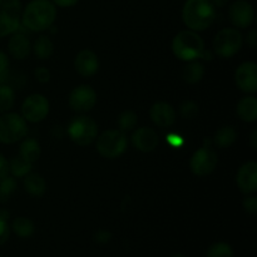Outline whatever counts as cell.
<instances>
[{
  "label": "cell",
  "mask_w": 257,
  "mask_h": 257,
  "mask_svg": "<svg viewBox=\"0 0 257 257\" xmlns=\"http://www.w3.org/2000/svg\"><path fill=\"white\" fill-rule=\"evenodd\" d=\"M57 17L55 5L50 0H32L22 14L23 24L33 32H42L52 27Z\"/></svg>",
  "instance_id": "1"
},
{
  "label": "cell",
  "mask_w": 257,
  "mask_h": 257,
  "mask_svg": "<svg viewBox=\"0 0 257 257\" xmlns=\"http://www.w3.org/2000/svg\"><path fill=\"white\" fill-rule=\"evenodd\" d=\"M216 9L210 0H187L183 5V23L193 32H201L212 25Z\"/></svg>",
  "instance_id": "2"
},
{
  "label": "cell",
  "mask_w": 257,
  "mask_h": 257,
  "mask_svg": "<svg viewBox=\"0 0 257 257\" xmlns=\"http://www.w3.org/2000/svg\"><path fill=\"white\" fill-rule=\"evenodd\" d=\"M173 54L181 60H195L200 58L205 50L202 38L193 30H182L172 42Z\"/></svg>",
  "instance_id": "3"
},
{
  "label": "cell",
  "mask_w": 257,
  "mask_h": 257,
  "mask_svg": "<svg viewBox=\"0 0 257 257\" xmlns=\"http://www.w3.org/2000/svg\"><path fill=\"white\" fill-rule=\"evenodd\" d=\"M127 148V137L119 130L104 131L97 140V150L103 157L117 158Z\"/></svg>",
  "instance_id": "4"
},
{
  "label": "cell",
  "mask_w": 257,
  "mask_h": 257,
  "mask_svg": "<svg viewBox=\"0 0 257 257\" xmlns=\"http://www.w3.org/2000/svg\"><path fill=\"white\" fill-rule=\"evenodd\" d=\"M28 132L27 122L17 113H7L0 117V142L12 145L22 140Z\"/></svg>",
  "instance_id": "5"
},
{
  "label": "cell",
  "mask_w": 257,
  "mask_h": 257,
  "mask_svg": "<svg viewBox=\"0 0 257 257\" xmlns=\"http://www.w3.org/2000/svg\"><path fill=\"white\" fill-rule=\"evenodd\" d=\"M22 20L20 0H0V37L15 33Z\"/></svg>",
  "instance_id": "6"
},
{
  "label": "cell",
  "mask_w": 257,
  "mask_h": 257,
  "mask_svg": "<svg viewBox=\"0 0 257 257\" xmlns=\"http://www.w3.org/2000/svg\"><path fill=\"white\" fill-rule=\"evenodd\" d=\"M97 123L85 115L74 118L68 127V135L78 146L90 145L97 137Z\"/></svg>",
  "instance_id": "7"
},
{
  "label": "cell",
  "mask_w": 257,
  "mask_h": 257,
  "mask_svg": "<svg viewBox=\"0 0 257 257\" xmlns=\"http://www.w3.org/2000/svg\"><path fill=\"white\" fill-rule=\"evenodd\" d=\"M242 47V35L235 28H225L217 33L213 42L216 54L222 58L235 55Z\"/></svg>",
  "instance_id": "8"
},
{
  "label": "cell",
  "mask_w": 257,
  "mask_h": 257,
  "mask_svg": "<svg viewBox=\"0 0 257 257\" xmlns=\"http://www.w3.org/2000/svg\"><path fill=\"white\" fill-rule=\"evenodd\" d=\"M217 165V155L210 146H203L191 157L190 167L196 176H207Z\"/></svg>",
  "instance_id": "9"
},
{
  "label": "cell",
  "mask_w": 257,
  "mask_h": 257,
  "mask_svg": "<svg viewBox=\"0 0 257 257\" xmlns=\"http://www.w3.org/2000/svg\"><path fill=\"white\" fill-rule=\"evenodd\" d=\"M23 118L28 122H42L49 113V102L42 94H32L22 105Z\"/></svg>",
  "instance_id": "10"
},
{
  "label": "cell",
  "mask_w": 257,
  "mask_h": 257,
  "mask_svg": "<svg viewBox=\"0 0 257 257\" xmlns=\"http://www.w3.org/2000/svg\"><path fill=\"white\" fill-rule=\"evenodd\" d=\"M97 102V94L89 85H79L69 94V105L73 110L79 113L89 112Z\"/></svg>",
  "instance_id": "11"
},
{
  "label": "cell",
  "mask_w": 257,
  "mask_h": 257,
  "mask_svg": "<svg viewBox=\"0 0 257 257\" xmlns=\"http://www.w3.org/2000/svg\"><path fill=\"white\" fill-rule=\"evenodd\" d=\"M230 19L232 24L237 28H247L252 24L255 12L247 0H236L230 7Z\"/></svg>",
  "instance_id": "12"
},
{
  "label": "cell",
  "mask_w": 257,
  "mask_h": 257,
  "mask_svg": "<svg viewBox=\"0 0 257 257\" xmlns=\"http://www.w3.org/2000/svg\"><path fill=\"white\" fill-rule=\"evenodd\" d=\"M236 84L242 92H257V65L253 62H245L236 70Z\"/></svg>",
  "instance_id": "13"
},
{
  "label": "cell",
  "mask_w": 257,
  "mask_h": 257,
  "mask_svg": "<svg viewBox=\"0 0 257 257\" xmlns=\"http://www.w3.org/2000/svg\"><path fill=\"white\" fill-rule=\"evenodd\" d=\"M237 185L243 193H255L257 191V163L253 161L241 166L237 172Z\"/></svg>",
  "instance_id": "14"
},
{
  "label": "cell",
  "mask_w": 257,
  "mask_h": 257,
  "mask_svg": "<svg viewBox=\"0 0 257 257\" xmlns=\"http://www.w3.org/2000/svg\"><path fill=\"white\" fill-rule=\"evenodd\" d=\"M75 69L83 77H92L99 68V60L97 54L89 49H84L78 53L75 58Z\"/></svg>",
  "instance_id": "15"
},
{
  "label": "cell",
  "mask_w": 257,
  "mask_h": 257,
  "mask_svg": "<svg viewBox=\"0 0 257 257\" xmlns=\"http://www.w3.org/2000/svg\"><path fill=\"white\" fill-rule=\"evenodd\" d=\"M150 115L152 122L161 128L171 127L176 120L175 109L165 102L153 104L150 110Z\"/></svg>",
  "instance_id": "16"
},
{
  "label": "cell",
  "mask_w": 257,
  "mask_h": 257,
  "mask_svg": "<svg viewBox=\"0 0 257 257\" xmlns=\"http://www.w3.org/2000/svg\"><path fill=\"white\" fill-rule=\"evenodd\" d=\"M132 142L137 150L142 152H151L158 145V136L152 128H138L132 136Z\"/></svg>",
  "instance_id": "17"
},
{
  "label": "cell",
  "mask_w": 257,
  "mask_h": 257,
  "mask_svg": "<svg viewBox=\"0 0 257 257\" xmlns=\"http://www.w3.org/2000/svg\"><path fill=\"white\" fill-rule=\"evenodd\" d=\"M9 52L15 59H24L30 52V42L24 34L22 33H17L13 35L9 40Z\"/></svg>",
  "instance_id": "18"
},
{
  "label": "cell",
  "mask_w": 257,
  "mask_h": 257,
  "mask_svg": "<svg viewBox=\"0 0 257 257\" xmlns=\"http://www.w3.org/2000/svg\"><path fill=\"white\" fill-rule=\"evenodd\" d=\"M237 114L245 122H255L257 119V99L255 97H246L237 105Z\"/></svg>",
  "instance_id": "19"
},
{
  "label": "cell",
  "mask_w": 257,
  "mask_h": 257,
  "mask_svg": "<svg viewBox=\"0 0 257 257\" xmlns=\"http://www.w3.org/2000/svg\"><path fill=\"white\" fill-rule=\"evenodd\" d=\"M24 187L27 192L33 196H42L47 190L44 178L38 173H28L24 178Z\"/></svg>",
  "instance_id": "20"
},
{
  "label": "cell",
  "mask_w": 257,
  "mask_h": 257,
  "mask_svg": "<svg viewBox=\"0 0 257 257\" xmlns=\"http://www.w3.org/2000/svg\"><path fill=\"white\" fill-rule=\"evenodd\" d=\"M40 156V146L33 138L25 140L24 142L20 145V157L24 158L28 162L33 163L39 158Z\"/></svg>",
  "instance_id": "21"
},
{
  "label": "cell",
  "mask_w": 257,
  "mask_h": 257,
  "mask_svg": "<svg viewBox=\"0 0 257 257\" xmlns=\"http://www.w3.org/2000/svg\"><path fill=\"white\" fill-rule=\"evenodd\" d=\"M13 232L22 238L30 237L34 232V225L32 221L27 217H18L12 223Z\"/></svg>",
  "instance_id": "22"
},
{
  "label": "cell",
  "mask_w": 257,
  "mask_h": 257,
  "mask_svg": "<svg viewBox=\"0 0 257 257\" xmlns=\"http://www.w3.org/2000/svg\"><path fill=\"white\" fill-rule=\"evenodd\" d=\"M54 45L53 42L45 35H40L34 43V53L39 59H48L53 54Z\"/></svg>",
  "instance_id": "23"
},
{
  "label": "cell",
  "mask_w": 257,
  "mask_h": 257,
  "mask_svg": "<svg viewBox=\"0 0 257 257\" xmlns=\"http://www.w3.org/2000/svg\"><path fill=\"white\" fill-rule=\"evenodd\" d=\"M205 74V68L201 63L192 62L183 69V78L190 84H196L200 82Z\"/></svg>",
  "instance_id": "24"
},
{
  "label": "cell",
  "mask_w": 257,
  "mask_h": 257,
  "mask_svg": "<svg viewBox=\"0 0 257 257\" xmlns=\"http://www.w3.org/2000/svg\"><path fill=\"white\" fill-rule=\"evenodd\" d=\"M236 131L235 128L231 127V125H225V127H221L220 130L216 132L215 141L220 147H230L231 145H233V142L236 141Z\"/></svg>",
  "instance_id": "25"
},
{
  "label": "cell",
  "mask_w": 257,
  "mask_h": 257,
  "mask_svg": "<svg viewBox=\"0 0 257 257\" xmlns=\"http://www.w3.org/2000/svg\"><path fill=\"white\" fill-rule=\"evenodd\" d=\"M32 170V163L25 161L24 158L15 157L9 162V171L14 177H24Z\"/></svg>",
  "instance_id": "26"
},
{
  "label": "cell",
  "mask_w": 257,
  "mask_h": 257,
  "mask_svg": "<svg viewBox=\"0 0 257 257\" xmlns=\"http://www.w3.org/2000/svg\"><path fill=\"white\" fill-rule=\"evenodd\" d=\"M14 104V92L8 85H0V113H5Z\"/></svg>",
  "instance_id": "27"
},
{
  "label": "cell",
  "mask_w": 257,
  "mask_h": 257,
  "mask_svg": "<svg viewBox=\"0 0 257 257\" xmlns=\"http://www.w3.org/2000/svg\"><path fill=\"white\" fill-rule=\"evenodd\" d=\"M206 257H233V250L228 243L217 242L208 248Z\"/></svg>",
  "instance_id": "28"
},
{
  "label": "cell",
  "mask_w": 257,
  "mask_h": 257,
  "mask_svg": "<svg viewBox=\"0 0 257 257\" xmlns=\"http://www.w3.org/2000/svg\"><path fill=\"white\" fill-rule=\"evenodd\" d=\"M15 183L14 178L9 177V176H5L4 178L0 180V202H5L8 201V198L10 197L13 192L15 190Z\"/></svg>",
  "instance_id": "29"
},
{
  "label": "cell",
  "mask_w": 257,
  "mask_h": 257,
  "mask_svg": "<svg viewBox=\"0 0 257 257\" xmlns=\"http://www.w3.org/2000/svg\"><path fill=\"white\" fill-rule=\"evenodd\" d=\"M120 131H131L137 124V115L133 112H123L118 119Z\"/></svg>",
  "instance_id": "30"
},
{
  "label": "cell",
  "mask_w": 257,
  "mask_h": 257,
  "mask_svg": "<svg viewBox=\"0 0 257 257\" xmlns=\"http://www.w3.org/2000/svg\"><path fill=\"white\" fill-rule=\"evenodd\" d=\"M181 115L186 119H192L197 115L198 113V107L196 103L193 102H185L182 105H181Z\"/></svg>",
  "instance_id": "31"
},
{
  "label": "cell",
  "mask_w": 257,
  "mask_h": 257,
  "mask_svg": "<svg viewBox=\"0 0 257 257\" xmlns=\"http://www.w3.org/2000/svg\"><path fill=\"white\" fill-rule=\"evenodd\" d=\"M8 67H9V60L8 57L3 52H0V83L4 82L8 77Z\"/></svg>",
  "instance_id": "32"
},
{
  "label": "cell",
  "mask_w": 257,
  "mask_h": 257,
  "mask_svg": "<svg viewBox=\"0 0 257 257\" xmlns=\"http://www.w3.org/2000/svg\"><path fill=\"white\" fill-rule=\"evenodd\" d=\"M10 235V228L8 226V221L0 218V246L4 245Z\"/></svg>",
  "instance_id": "33"
},
{
  "label": "cell",
  "mask_w": 257,
  "mask_h": 257,
  "mask_svg": "<svg viewBox=\"0 0 257 257\" xmlns=\"http://www.w3.org/2000/svg\"><path fill=\"white\" fill-rule=\"evenodd\" d=\"M243 207L251 215H256L257 212V198L255 196H250L243 201Z\"/></svg>",
  "instance_id": "34"
},
{
  "label": "cell",
  "mask_w": 257,
  "mask_h": 257,
  "mask_svg": "<svg viewBox=\"0 0 257 257\" xmlns=\"http://www.w3.org/2000/svg\"><path fill=\"white\" fill-rule=\"evenodd\" d=\"M112 238V233L107 230H99L94 236V240L97 241L100 245H104V243H108Z\"/></svg>",
  "instance_id": "35"
},
{
  "label": "cell",
  "mask_w": 257,
  "mask_h": 257,
  "mask_svg": "<svg viewBox=\"0 0 257 257\" xmlns=\"http://www.w3.org/2000/svg\"><path fill=\"white\" fill-rule=\"evenodd\" d=\"M35 77H37V79L39 80L40 83H47L49 82L50 79V73L47 68L40 67L35 70Z\"/></svg>",
  "instance_id": "36"
},
{
  "label": "cell",
  "mask_w": 257,
  "mask_h": 257,
  "mask_svg": "<svg viewBox=\"0 0 257 257\" xmlns=\"http://www.w3.org/2000/svg\"><path fill=\"white\" fill-rule=\"evenodd\" d=\"M166 140H167L168 145L173 148H180L183 145V138L178 135H173V133L168 135Z\"/></svg>",
  "instance_id": "37"
},
{
  "label": "cell",
  "mask_w": 257,
  "mask_h": 257,
  "mask_svg": "<svg viewBox=\"0 0 257 257\" xmlns=\"http://www.w3.org/2000/svg\"><path fill=\"white\" fill-rule=\"evenodd\" d=\"M9 172V162L7 161V158L0 153V180L4 178L5 176H8Z\"/></svg>",
  "instance_id": "38"
},
{
  "label": "cell",
  "mask_w": 257,
  "mask_h": 257,
  "mask_svg": "<svg viewBox=\"0 0 257 257\" xmlns=\"http://www.w3.org/2000/svg\"><path fill=\"white\" fill-rule=\"evenodd\" d=\"M79 0H52V3L54 5H58V7L62 8H69L75 5Z\"/></svg>",
  "instance_id": "39"
},
{
  "label": "cell",
  "mask_w": 257,
  "mask_h": 257,
  "mask_svg": "<svg viewBox=\"0 0 257 257\" xmlns=\"http://www.w3.org/2000/svg\"><path fill=\"white\" fill-rule=\"evenodd\" d=\"M247 44L250 45L251 48H255L257 45V39H256V30H251L247 35Z\"/></svg>",
  "instance_id": "40"
},
{
  "label": "cell",
  "mask_w": 257,
  "mask_h": 257,
  "mask_svg": "<svg viewBox=\"0 0 257 257\" xmlns=\"http://www.w3.org/2000/svg\"><path fill=\"white\" fill-rule=\"evenodd\" d=\"M211 3L213 4V7H217V8H223L226 4L228 3V0H210Z\"/></svg>",
  "instance_id": "41"
},
{
  "label": "cell",
  "mask_w": 257,
  "mask_h": 257,
  "mask_svg": "<svg viewBox=\"0 0 257 257\" xmlns=\"http://www.w3.org/2000/svg\"><path fill=\"white\" fill-rule=\"evenodd\" d=\"M256 137H257V131H253V132H252V136H251V141H252V147H253V148H256V147H257Z\"/></svg>",
  "instance_id": "42"
},
{
  "label": "cell",
  "mask_w": 257,
  "mask_h": 257,
  "mask_svg": "<svg viewBox=\"0 0 257 257\" xmlns=\"http://www.w3.org/2000/svg\"><path fill=\"white\" fill-rule=\"evenodd\" d=\"M0 218L8 221V218H9V212H8V211H0Z\"/></svg>",
  "instance_id": "43"
},
{
  "label": "cell",
  "mask_w": 257,
  "mask_h": 257,
  "mask_svg": "<svg viewBox=\"0 0 257 257\" xmlns=\"http://www.w3.org/2000/svg\"><path fill=\"white\" fill-rule=\"evenodd\" d=\"M172 257H186V256H183V255H175V256H172Z\"/></svg>",
  "instance_id": "44"
}]
</instances>
